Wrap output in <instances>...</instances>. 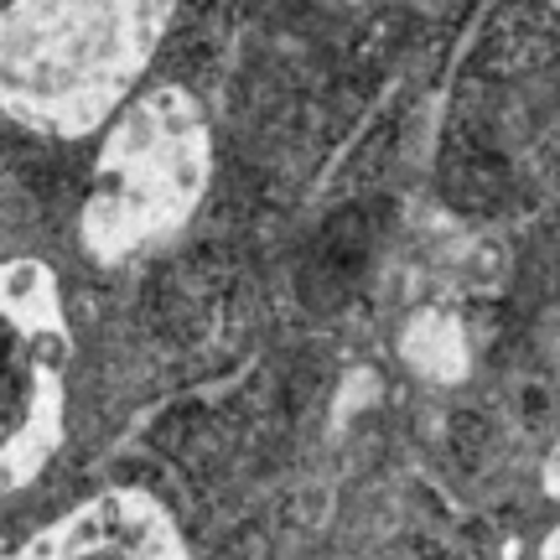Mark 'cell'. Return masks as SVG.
<instances>
[{"instance_id": "6da1fadb", "label": "cell", "mask_w": 560, "mask_h": 560, "mask_svg": "<svg viewBox=\"0 0 560 560\" xmlns=\"http://www.w3.org/2000/svg\"><path fill=\"white\" fill-rule=\"evenodd\" d=\"M177 0H11L0 11V109L42 136L100 130L166 37Z\"/></svg>"}, {"instance_id": "7a4b0ae2", "label": "cell", "mask_w": 560, "mask_h": 560, "mask_svg": "<svg viewBox=\"0 0 560 560\" xmlns=\"http://www.w3.org/2000/svg\"><path fill=\"white\" fill-rule=\"evenodd\" d=\"M213 172V140L202 104L161 83L125 109L100 161L94 187L83 202V244L100 260H125L140 244L172 234L198 208Z\"/></svg>"}, {"instance_id": "3957f363", "label": "cell", "mask_w": 560, "mask_h": 560, "mask_svg": "<svg viewBox=\"0 0 560 560\" xmlns=\"http://www.w3.org/2000/svg\"><path fill=\"white\" fill-rule=\"evenodd\" d=\"M62 369L68 327L52 276L37 260L0 265V493L37 478L58 446Z\"/></svg>"}, {"instance_id": "277c9868", "label": "cell", "mask_w": 560, "mask_h": 560, "mask_svg": "<svg viewBox=\"0 0 560 560\" xmlns=\"http://www.w3.org/2000/svg\"><path fill=\"white\" fill-rule=\"evenodd\" d=\"M16 560H187L166 509L145 493H104L16 550Z\"/></svg>"}]
</instances>
